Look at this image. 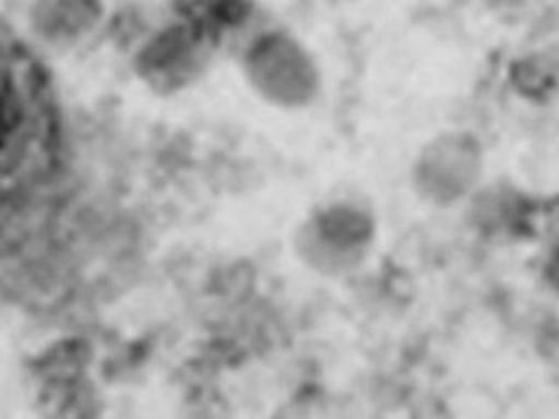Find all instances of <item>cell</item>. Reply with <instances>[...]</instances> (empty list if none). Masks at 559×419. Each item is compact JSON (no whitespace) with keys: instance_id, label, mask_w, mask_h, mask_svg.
I'll list each match as a JSON object with an SVG mask.
<instances>
[{"instance_id":"obj_1","label":"cell","mask_w":559,"mask_h":419,"mask_svg":"<svg viewBox=\"0 0 559 419\" xmlns=\"http://www.w3.org/2000/svg\"><path fill=\"white\" fill-rule=\"evenodd\" d=\"M57 155V111L39 63L0 28V216L33 192Z\"/></svg>"},{"instance_id":"obj_2","label":"cell","mask_w":559,"mask_h":419,"mask_svg":"<svg viewBox=\"0 0 559 419\" xmlns=\"http://www.w3.org/2000/svg\"><path fill=\"white\" fill-rule=\"evenodd\" d=\"M483 170L480 142L467 131H443L417 151L411 181L419 199L435 207H450L478 188Z\"/></svg>"},{"instance_id":"obj_3","label":"cell","mask_w":559,"mask_h":419,"mask_svg":"<svg viewBox=\"0 0 559 419\" xmlns=\"http://www.w3.org/2000/svg\"><path fill=\"white\" fill-rule=\"evenodd\" d=\"M542 279L548 290L559 299V242L550 244L548 253L542 260Z\"/></svg>"}]
</instances>
